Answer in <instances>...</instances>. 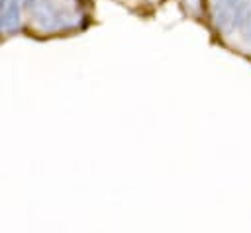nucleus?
<instances>
[{"instance_id": "f257e3e1", "label": "nucleus", "mask_w": 251, "mask_h": 233, "mask_svg": "<svg viewBox=\"0 0 251 233\" xmlns=\"http://www.w3.org/2000/svg\"><path fill=\"white\" fill-rule=\"evenodd\" d=\"M35 20L45 27V29H59L63 27V14L61 10H57L51 2L47 0H37L35 6L31 8Z\"/></svg>"}, {"instance_id": "f03ea898", "label": "nucleus", "mask_w": 251, "mask_h": 233, "mask_svg": "<svg viewBox=\"0 0 251 233\" xmlns=\"http://www.w3.org/2000/svg\"><path fill=\"white\" fill-rule=\"evenodd\" d=\"M22 23L20 14V0H8L6 10L0 14V29L4 31H16Z\"/></svg>"}, {"instance_id": "7ed1b4c3", "label": "nucleus", "mask_w": 251, "mask_h": 233, "mask_svg": "<svg viewBox=\"0 0 251 233\" xmlns=\"http://www.w3.org/2000/svg\"><path fill=\"white\" fill-rule=\"evenodd\" d=\"M239 33H241V39L251 45V10L243 14L241 23H239Z\"/></svg>"}, {"instance_id": "20e7f679", "label": "nucleus", "mask_w": 251, "mask_h": 233, "mask_svg": "<svg viewBox=\"0 0 251 233\" xmlns=\"http://www.w3.org/2000/svg\"><path fill=\"white\" fill-rule=\"evenodd\" d=\"M241 0H216V6H237Z\"/></svg>"}, {"instance_id": "39448f33", "label": "nucleus", "mask_w": 251, "mask_h": 233, "mask_svg": "<svg viewBox=\"0 0 251 233\" xmlns=\"http://www.w3.org/2000/svg\"><path fill=\"white\" fill-rule=\"evenodd\" d=\"M35 2H37V0H20V4H24V6H25V8H29V10L35 6Z\"/></svg>"}, {"instance_id": "423d86ee", "label": "nucleus", "mask_w": 251, "mask_h": 233, "mask_svg": "<svg viewBox=\"0 0 251 233\" xmlns=\"http://www.w3.org/2000/svg\"><path fill=\"white\" fill-rule=\"evenodd\" d=\"M6 6H8V0H0V14L6 10Z\"/></svg>"}]
</instances>
